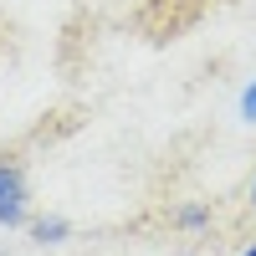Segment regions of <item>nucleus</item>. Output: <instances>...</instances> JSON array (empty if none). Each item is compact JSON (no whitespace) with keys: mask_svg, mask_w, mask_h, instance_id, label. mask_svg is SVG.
<instances>
[{"mask_svg":"<svg viewBox=\"0 0 256 256\" xmlns=\"http://www.w3.org/2000/svg\"><path fill=\"white\" fill-rule=\"evenodd\" d=\"M251 210H256V174H251Z\"/></svg>","mask_w":256,"mask_h":256,"instance_id":"obj_5","label":"nucleus"},{"mask_svg":"<svg viewBox=\"0 0 256 256\" xmlns=\"http://www.w3.org/2000/svg\"><path fill=\"white\" fill-rule=\"evenodd\" d=\"M0 226L6 230L31 226V184L20 164H0Z\"/></svg>","mask_w":256,"mask_h":256,"instance_id":"obj_1","label":"nucleus"},{"mask_svg":"<svg viewBox=\"0 0 256 256\" xmlns=\"http://www.w3.org/2000/svg\"><path fill=\"white\" fill-rule=\"evenodd\" d=\"M241 256H256V246H251V251H241Z\"/></svg>","mask_w":256,"mask_h":256,"instance_id":"obj_6","label":"nucleus"},{"mask_svg":"<svg viewBox=\"0 0 256 256\" xmlns=\"http://www.w3.org/2000/svg\"><path fill=\"white\" fill-rule=\"evenodd\" d=\"M31 236L41 246H62V241H72V220H62V216H41L31 220Z\"/></svg>","mask_w":256,"mask_h":256,"instance_id":"obj_2","label":"nucleus"},{"mask_svg":"<svg viewBox=\"0 0 256 256\" xmlns=\"http://www.w3.org/2000/svg\"><path fill=\"white\" fill-rule=\"evenodd\" d=\"M174 226L180 230H205L210 226V205H180L174 210Z\"/></svg>","mask_w":256,"mask_h":256,"instance_id":"obj_3","label":"nucleus"},{"mask_svg":"<svg viewBox=\"0 0 256 256\" xmlns=\"http://www.w3.org/2000/svg\"><path fill=\"white\" fill-rule=\"evenodd\" d=\"M241 118H246V123H256V77H251V88L241 92Z\"/></svg>","mask_w":256,"mask_h":256,"instance_id":"obj_4","label":"nucleus"}]
</instances>
